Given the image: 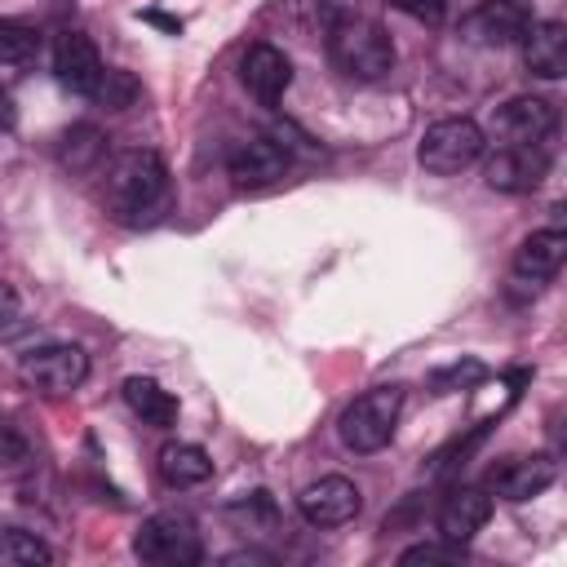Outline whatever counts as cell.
Returning a JSON list of instances; mask_svg holds the SVG:
<instances>
[{"instance_id": "obj_1", "label": "cell", "mask_w": 567, "mask_h": 567, "mask_svg": "<svg viewBox=\"0 0 567 567\" xmlns=\"http://www.w3.org/2000/svg\"><path fill=\"white\" fill-rule=\"evenodd\" d=\"M328 62L354 84H377L394 71V40L381 22L346 13L328 27Z\"/></svg>"}, {"instance_id": "obj_2", "label": "cell", "mask_w": 567, "mask_h": 567, "mask_svg": "<svg viewBox=\"0 0 567 567\" xmlns=\"http://www.w3.org/2000/svg\"><path fill=\"white\" fill-rule=\"evenodd\" d=\"M168 195V168L155 151L146 146H133V151H120L106 168V204L115 217L124 221H142L151 217Z\"/></svg>"}, {"instance_id": "obj_3", "label": "cell", "mask_w": 567, "mask_h": 567, "mask_svg": "<svg viewBox=\"0 0 567 567\" xmlns=\"http://www.w3.org/2000/svg\"><path fill=\"white\" fill-rule=\"evenodd\" d=\"M399 412H403V385H372L354 403H346V412L337 416V439L359 456L381 452L394 439Z\"/></svg>"}, {"instance_id": "obj_4", "label": "cell", "mask_w": 567, "mask_h": 567, "mask_svg": "<svg viewBox=\"0 0 567 567\" xmlns=\"http://www.w3.org/2000/svg\"><path fill=\"white\" fill-rule=\"evenodd\" d=\"M133 554L151 567H195L204 558V536L199 523L186 509H159L142 518L133 536Z\"/></svg>"}, {"instance_id": "obj_5", "label": "cell", "mask_w": 567, "mask_h": 567, "mask_svg": "<svg viewBox=\"0 0 567 567\" xmlns=\"http://www.w3.org/2000/svg\"><path fill=\"white\" fill-rule=\"evenodd\" d=\"M487 146V133L470 120V115H447V120H434L416 146V159L421 168L439 173V177H452L461 168H470Z\"/></svg>"}, {"instance_id": "obj_6", "label": "cell", "mask_w": 567, "mask_h": 567, "mask_svg": "<svg viewBox=\"0 0 567 567\" xmlns=\"http://www.w3.org/2000/svg\"><path fill=\"white\" fill-rule=\"evenodd\" d=\"M18 372H22V381H27L31 390L71 394V390H80L84 377H89V354H84L80 346H71V341H53V346L27 350L22 363H18Z\"/></svg>"}, {"instance_id": "obj_7", "label": "cell", "mask_w": 567, "mask_h": 567, "mask_svg": "<svg viewBox=\"0 0 567 567\" xmlns=\"http://www.w3.org/2000/svg\"><path fill=\"white\" fill-rule=\"evenodd\" d=\"M492 133L501 146H549L558 133V106L549 97H509L492 115Z\"/></svg>"}, {"instance_id": "obj_8", "label": "cell", "mask_w": 567, "mask_h": 567, "mask_svg": "<svg viewBox=\"0 0 567 567\" xmlns=\"http://www.w3.org/2000/svg\"><path fill=\"white\" fill-rule=\"evenodd\" d=\"M532 22H536V13L527 0H483L474 13H465L461 35L483 49H505V44H518Z\"/></svg>"}, {"instance_id": "obj_9", "label": "cell", "mask_w": 567, "mask_h": 567, "mask_svg": "<svg viewBox=\"0 0 567 567\" xmlns=\"http://www.w3.org/2000/svg\"><path fill=\"white\" fill-rule=\"evenodd\" d=\"M297 509H301V518H306L310 527H346V523L359 518L363 496H359V487H354L350 478L323 474V478H315V483L297 496Z\"/></svg>"}, {"instance_id": "obj_10", "label": "cell", "mask_w": 567, "mask_h": 567, "mask_svg": "<svg viewBox=\"0 0 567 567\" xmlns=\"http://www.w3.org/2000/svg\"><path fill=\"white\" fill-rule=\"evenodd\" d=\"M545 173H549V146H501L483 168L487 186L501 195H527L545 182Z\"/></svg>"}, {"instance_id": "obj_11", "label": "cell", "mask_w": 567, "mask_h": 567, "mask_svg": "<svg viewBox=\"0 0 567 567\" xmlns=\"http://www.w3.org/2000/svg\"><path fill=\"white\" fill-rule=\"evenodd\" d=\"M554 478H558V461H554L549 452H536V456H505L501 465L487 470V487H492L501 501H514V505L540 496Z\"/></svg>"}, {"instance_id": "obj_12", "label": "cell", "mask_w": 567, "mask_h": 567, "mask_svg": "<svg viewBox=\"0 0 567 567\" xmlns=\"http://www.w3.org/2000/svg\"><path fill=\"white\" fill-rule=\"evenodd\" d=\"M288 164H292L288 146L275 142V137H248V142H239V146L230 151V159H226L230 182H235L239 190H261V186L279 182V177L288 173Z\"/></svg>"}, {"instance_id": "obj_13", "label": "cell", "mask_w": 567, "mask_h": 567, "mask_svg": "<svg viewBox=\"0 0 567 567\" xmlns=\"http://www.w3.org/2000/svg\"><path fill=\"white\" fill-rule=\"evenodd\" d=\"M563 261H567V230L563 226L532 230L514 252V279L527 284V288H545V284L558 279Z\"/></svg>"}, {"instance_id": "obj_14", "label": "cell", "mask_w": 567, "mask_h": 567, "mask_svg": "<svg viewBox=\"0 0 567 567\" xmlns=\"http://www.w3.org/2000/svg\"><path fill=\"white\" fill-rule=\"evenodd\" d=\"M53 75H58L62 89L89 97L93 84L102 80V53H97V44L84 31H62L53 40Z\"/></svg>"}, {"instance_id": "obj_15", "label": "cell", "mask_w": 567, "mask_h": 567, "mask_svg": "<svg viewBox=\"0 0 567 567\" xmlns=\"http://www.w3.org/2000/svg\"><path fill=\"white\" fill-rule=\"evenodd\" d=\"M518 44H523V66L536 80H563L567 75V27L558 18H536Z\"/></svg>"}, {"instance_id": "obj_16", "label": "cell", "mask_w": 567, "mask_h": 567, "mask_svg": "<svg viewBox=\"0 0 567 567\" xmlns=\"http://www.w3.org/2000/svg\"><path fill=\"white\" fill-rule=\"evenodd\" d=\"M239 80H244V89L257 97V102H279L284 93H288V84H292V62H288V53L284 49H275V44H252L244 58H239Z\"/></svg>"}, {"instance_id": "obj_17", "label": "cell", "mask_w": 567, "mask_h": 567, "mask_svg": "<svg viewBox=\"0 0 567 567\" xmlns=\"http://www.w3.org/2000/svg\"><path fill=\"white\" fill-rule=\"evenodd\" d=\"M492 518V492L487 487H456L447 492L443 509H439V536L443 540H470L474 532H483Z\"/></svg>"}, {"instance_id": "obj_18", "label": "cell", "mask_w": 567, "mask_h": 567, "mask_svg": "<svg viewBox=\"0 0 567 567\" xmlns=\"http://www.w3.org/2000/svg\"><path fill=\"white\" fill-rule=\"evenodd\" d=\"M124 403L133 408V416H142V425H155V430L177 425V399L151 377H128L124 381Z\"/></svg>"}, {"instance_id": "obj_19", "label": "cell", "mask_w": 567, "mask_h": 567, "mask_svg": "<svg viewBox=\"0 0 567 567\" xmlns=\"http://www.w3.org/2000/svg\"><path fill=\"white\" fill-rule=\"evenodd\" d=\"M102 155H106V133H102L97 124H89V120L71 124V128L58 137V164H62L66 173H89V168L102 164Z\"/></svg>"}, {"instance_id": "obj_20", "label": "cell", "mask_w": 567, "mask_h": 567, "mask_svg": "<svg viewBox=\"0 0 567 567\" xmlns=\"http://www.w3.org/2000/svg\"><path fill=\"white\" fill-rule=\"evenodd\" d=\"M159 474L168 487H199L213 474V456L199 443H168L159 452Z\"/></svg>"}, {"instance_id": "obj_21", "label": "cell", "mask_w": 567, "mask_h": 567, "mask_svg": "<svg viewBox=\"0 0 567 567\" xmlns=\"http://www.w3.org/2000/svg\"><path fill=\"white\" fill-rule=\"evenodd\" d=\"M137 93H142V84H137V75L133 71H124V66H102V80L93 84V102L97 106H106V111H128L133 102H137Z\"/></svg>"}, {"instance_id": "obj_22", "label": "cell", "mask_w": 567, "mask_h": 567, "mask_svg": "<svg viewBox=\"0 0 567 567\" xmlns=\"http://www.w3.org/2000/svg\"><path fill=\"white\" fill-rule=\"evenodd\" d=\"M0 563H13V567H35V563H53V549L35 536V532H22V527H4L0 532Z\"/></svg>"}, {"instance_id": "obj_23", "label": "cell", "mask_w": 567, "mask_h": 567, "mask_svg": "<svg viewBox=\"0 0 567 567\" xmlns=\"http://www.w3.org/2000/svg\"><path fill=\"white\" fill-rule=\"evenodd\" d=\"M40 49V35L27 22L0 18V66H27Z\"/></svg>"}, {"instance_id": "obj_24", "label": "cell", "mask_w": 567, "mask_h": 567, "mask_svg": "<svg viewBox=\"0 0 567 567\" xmlns=\"http://www.w3.org/2000/svg\"><path fill=\"white\" fill-rule=\"evenodd\" d=\"M483 377H487V368L478 359H456V363H443V368L430 372V390L434 394H456V390H474Z\"/></svg>"}, {"instance_id": "obj_25", "label": "cell", "mask_w": 567, "mask_h": 567, "mask_svg": "<svg viewBox=\"0 0 567 567\" xmlns=\"http://www.w3.org/2000/svg\"><path fill=\"white\" fill-rule=\"evenodd\" d=\"M399 563L403 567H412V563H443V567H456V563H465V545L461 540H421V545H408L403 554H399Z\"/></svg>"}, {"instance_id": "obj_26", "label": "cell", "mask_w": 567, "mask_h": 567, "mask_svg": "<svg viewBox=\"0 0 567 567\" xmlns=\"http://www.w3.org/2000/svg\"><path fill=\"white\" fill-rule=\"evenodd\" d=\"M399 13H408L412 22H425V27H439L447 18V0H390Z\"/></svg>"}, {"instance_id": "obj_27", "label": "cell", "mask_w": 567, "mask_h": 567, "mask_svg": "<svg viewBox=\"0 0 567 567\" xmlns=\"http://www.w3.org/2000/svg\"><path fill=\"white\" fill-rule=\"evenodd\" d=\"M27 456H31V443H27L13 425L0 421V465H18V461H27Z\"/></svg>"}, {"instance_id": "obj_28", "label": "cell", "mask_w": 567, "mask_h": 567, "mask_svg": "<svg viewBox=\"0 0 567 567\" xmlns=\"http://www.w3.org/2000/svg\"><path fill=\"white\" fill-rule=\"evenodd\" d=\"M13 315H18V292H13V284L0 279V328H4Z\"/></svg>"}, {"instance_id": "obj_29", "label": "cell", "mask_w": 567, "mask_h": 567, "mask_svg": "<svg viewBox=\"0 0 567 567\" xmlns=\"http://www.w3.org/2000/svg\"><path fill=\"white\" fill-rule=\"evenodd\" d=\"M142 22H155V27H164V31H173V35L182 31V18H168V13H155V9H146V13H142Z\"/></svg>"}]
</instances>
